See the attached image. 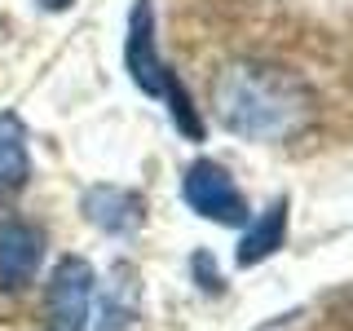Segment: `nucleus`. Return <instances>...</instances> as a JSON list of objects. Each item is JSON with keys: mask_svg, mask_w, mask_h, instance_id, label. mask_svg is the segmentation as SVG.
<instances>
[{"mask_svg": "<svg viewBox=\"0 0 353 331\" xmlns=\"http://www.w3.org/2000/svg\"><path fill=\"white\" fill-rule=\"evenodd\" d=\"M314 93L279 62L239 58L212 80V115L243 141H292L314 124Z\"/></svg>", "mask_w": 353, "mask_h": 331, "instance_id": "obj_1", "label": "nucleus"}, {"mask_svg": "<svg viewBox=\"0 0 353 331\" xmlns=\"http://www.w3.org/2000/svg\"><path fill=\"white\" fill-rule=\"evenodd\" d=\"M181 194L194 217L216 221V225H248V199H243L239 181L230 177L225 163L194 159L181 177Z\"/></svg>", "mask_w": 353, "mask_h": 331, "instance_id": "obj_2", "label": "nucleus"}, {"mask_svg": "<svg viewBox=\"0 0 353 331\" xmlns=\"http://www.w3.org/2000/svg\"><path fill=\"white\" fill-rule=\"evenodd\" d=\"M93 265L84 257H62L53 265L44 309H49V331H84L88 309H93Z\"/></svg>", "mask_w": 353, "mask_h": 331, "instance_id": "obj_3", "label": "nucleus"}, {"mask_svg": "<svg viewBox=\"0 0 353 331\" xmlns=\"http://www.w3.org/2000/svg\"><path fill=\"white\" fill-rule=\"evenodd\" d=\"M124 66H128V80L150 97H168V88L176 84V75L168 71V62L159 58V44H154V9H150V0H132Z\"/></svg>", "mask_w": 353, "mask_h": 331, "instance_id": "obj_4", "label": "nucleus"}, {"mask_svg": "<svg viewBox=\"0 0 353 331\" xmlns=\"http://www.w3.org/2000/svg\"><path fill=\"white\" fill-rule=\"evenodd\" d=\"M44 261V230L31 221H0V292H22Z\"/></svg>", "mask_w": 353, "mask_h": 331, "instance_id": "obj_5", "label": "nucleus"}, {"mask_svg": "<svg viewBox=\"0 0 353 331\" xmlns=\"http://www.w3.org/2000/svg\"><path fill=\"white\" fill-rule=\"evenodd\" d=\"M141 194L124 190V185H93L84 194V217L88 225H97L102 234H128L132 225L141 221Z\"/></svg>", "mask_w": 353, "mask_h": 331, "instance_id": "obj_6", "label": "nucleus"}, {"mask_svg": "<svg viewBox=\"0 0 353 331\" xmlns=\"http://www.w3.org/2000/svg\"><path fill=\"white\" fill-rule=\"evenodd\" d=\"M283 239H287V199H274L256 221H248V234H243L234 261L243 270H248V265H261L283 248Z\"/></svg>", "mask_w": 353, "mask_h": 331, "instance_id": "obj_7", "label": "nucleus"}, {"mask_svg": "<svg viewBox=\"0 0 353 331\" xmlns=\"http://www.w3.org/2000/svg\"><path fill=\"white\" fill-rule=\"evenodd\" d=\"M31 181L27 128L18 115H0V194H18Z\"/></svg>", "mask_w": 353, "mask_h": 331, "instance_id": "obj_8", "label": "nucleus"}, {"mask_svg": "<svg viewBox=\"0 0 353 331\" xmlns=\"http://www.w3.org/2000/svg\"><path fill=\"white\" fill-rule=\"evenodd\" d=\"M168 115H172V124L181 128L190 141H203V119H199V110L190 106V93H185L181 80L168 88Z\"/></svg>", "mask_w": 353, "mask_h": 331, "instance_id": "obj_9", "label": "nucleus"}, {"mask_svg": "<svg viewBox=\"0 0 353 331\" xmlns=\"http://www.w3.org/2000/svg\"><path fill=\"white\" fill-rule=\"evenodd\" d=\"M194 270H199V287H203V292H221V279H216V265L212 270H208V257H194Z\"/></svg>", "mask_w": 353, "mask_h": 331, "instance_id": "obj_10", "label": "nucleus"}, {"mask_svg": "<svg viewBox=\"0 0 353 331\" xmlns=\"http://www.w3.org/2000/svg\"><path fill=\"white\" fill-rule=\"evenodd\" d=\"M44 14H62V9H71V0H36Z\"/></svg>", "mask_w": 353, "mask_h": 331, "instance_id": "obj_11", "label": "nucleus"}]
</instances>
